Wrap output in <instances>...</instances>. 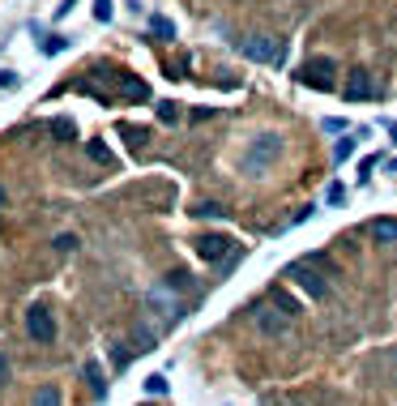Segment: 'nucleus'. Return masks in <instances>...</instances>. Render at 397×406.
<instances>
[{
	"mask_svg": "<svg viewBox=\"0 0 397 406\" xmlns=\"http://www.w3.org/2000/svg\"><path fill=\"white\" fill-rule=\"evenodd\" d=\"M278 155H282V137H278V133H261V137L248 145V155H244V171L261 176V171H265Z\"/></svg>",
	"mask_w": 397,
	"mask_h": 406,
	"instance_id": "obj_1",
	"label": "nucleus"
},
{
	"mask_svg": "<svg viewBox=\"0 0 397 406\" xmlns=\"http://www.w3.org/2000/svg\"><path fill=\"white\" fill-rule=\"evenodd\" d=\"M248 317H252V325L256 329H265L269 338H278V334H291V313L287 308H269V303H252V308H248Z\"/></svg>",
	"mask_w": 397,
	"mask_h": 406,
	"instance_id": "obj_2",
	"label": "nucleus"
},
{
	"mask_svg": "<svg viewBox=\"0 0 397 406\" xmlns=\"http://www.w3.org/2000/svg\"><path fill=\"white\" fill-rule=\"evenodd\" d=\"M240 52L248 56V60H265V65H282V43L278 39H269V34H252V39H244L240 43Z\"/></svg>",
	"mask_w": 397,
	"mask_h": 406,
	"instance_id": "obj_3",
	"label": "nucleus"
},
{
	"mask_svg": "<svg viewBox=\"0 0 397 406\" xmlns=\"http://www.w3.org/2000/svg\"><path fill=\"white\" fill-rule=\"evenodd\" d=\"M333 73H337V69H333L329 56H312V60L299 69V81L312 86V90H333Z\"/></svg>",
	"mask_w": 397,
	"mask_h": 406,
	"instance_id": "obj_4",
	"label": "nucleus"
},
{
	"mask_svg": "<svg viewBox=\"0 0 397 406\" xmlns=\"http://www.w3.org/2000/svg\"><path fill=\"white\" fill-rule=\"evenodd\" d=\"M197 257L201 261H226V257H235V244L226 235H201L197 240Z\"/></svg>",
	"mask_w": 397,
	"mask_h": 406,
	"instance_id": "obj_5",
	"label": "nucleus"
},
{
	"mask_svg": "<svg viewBox=\"0 0 397 406\" xmlns=\"http://www.w3.org/2000/svg\"><path fill=\"white\" fill-rule=\"evenodd\" d=\"M26 329H30L34 342H56V321H51L47 308H30L26 313Z\"/></svg>",
	"mask_w": 397,
	"mask_h": 406,
	"instance_id": "obj_6",
	"label": "nucleus"
},
{
	"mask_svg": "<svg viewBox=\"0 0 397 406\" xmlns=\"http://www.w3.org/2000/svg\"><path fill=\"white\" fill-rule=\"evenodd\" d=\"M351 103H363V98H372L376 94V81H372V73L367 69H355L351 77H346V90H342Z\"/></svg>",
	"mask_w": 397,
	"mask_h": 406,
	"instance_id": "obj_7",
	"label": "nucleus"
},
{
	"mask_svg": "<svg viewBox=\"0 0 397 406\" xmlns=\"http://www.w3.org/2000/svg\"><path fill=\"white\" fill-rule=\"evenodd\" d=\"M291 274H295V282H299V287H304V291H308L312 299H320V295L329 291V282H325V278H320V274H316L312 266H295Z\"/></svg>",
	"mask_w": 397,
	"mask_h": 406,
	"instance_id": "obj_8",
	"label": "nucleus"
},
{
	"mask_svg": "<svg viewBox=\"0 0 397 406\" xmlns=\"http://www.w3.org/2000/svg\"><path fill=\"white\" fill-rule=\"evenodd\" d=\"M150 308H158L162 321H176L180 317V299H167V291H150Z\"/></svg>",
	"mask_w": 397,
	"mask_h": 406,
	"instance_id": "obj_9",
	"label": "nucleus"
},
{
	"mask_svg": "<svg viewBox=\"0 0 397 406\" xmlns=\"http://www.w3.org/2000/svg\"><path fill=\"white\" fill-rule=\"evenodd\" d=\"M120 94H124V98H137V103H141V98H150V86H145L141 77H133V73H120Z\"/></svg>",
	"mask_w": 397,
	"mask_h": 406,
	"instance_id": "obj_10",
	"label": "nucleus"
},
{
	"mask_svg": "<svg viewBox=\"0 0 397 406\" xmlns=\"http://www.w3.org/2000/svg\"><path fill=\"white\" fill-rule=\"evenodd\" d=\"M372 240L376 244H397V218H376L372 223Z\"/></svg>",
	"mask_w": 397,
	"mask_h": 406,
	"instance_id": "obj_11",
	"label": "nucleus"
},
{
	"mask_svg": "<svg viewBox=\"0 0 397 406\" xmlns=\"http://www.w3.org/2000/svg\"><path fill=\"white\" fill-rule=\"evenodd\" d=\"M34 406H60V389H56V385H43V389L34 393Z\"/></svg>",
	"mask_w": 397,
	"mask_h": 406,
	"instance_id": "obj_12",
	"label": "nucleus"
},
{
	"mask_svg": "<svg viewBox=\"0 0 397 406\" xmlns=\"http://www.w3.org/2000/svg\"><path fill=\"white\" fill-rule=\"evenodd\" d=\"M47 129H51L56 137H65V141H73V137H77V129H73V120H65V116H60V120H51Z\"/></svg>",
	"mask_w": 397,
	"mask_h": 406,
	"instance_id": "obj_13",
	"label": "nucleus"
},
{
	"mask_svg": "<svg viewBox=\"0 0 397 406\" xmlns=\"http://www.w3.org/2000/svg\"><path fill=\"white\" fill-rule=\"evenodd\" d=\"M193 214H197V218H226V210L218 206V201H201V206H197Z\"/></svg>",
	"mask_w": 397,
	"mask_h": 406,
	"instance_id": "obj_14",
	"label": "nucleus"
},
{
	"mask_svg": "<svg viewBox=\"0 0 397 406\" xmlns=\"http://www.w3.org/2000/svg\"><path fill=\"white\" fill-rule=\"evenodd\" d=\"M86 381L94 385V393H98V398L107 393V381H103V372H98V364H86Z\"/></svg>",
	"mask_w": 397,
	"mask_h": 406,
	"instance_id": "obj_15",
	"label": "nucleus"
},
{
	"mask_svg": "<svg viewBox=\"0 0 397 406\" xmlns=\"http://www.w3.org/2000/svg\"><path fill=\"white\" fill-rule=\"evenodd\" d=\"M90 159H94V163H107V167L116 163V159H111V150H107L103 141H90Z\"/></svg>",
	"mask_w": 397,
	"mask_h": 406,
	"instance_id": "obj_16",
	"label": "nucleus"
},
{
	"mask_svg": "<svg viewBox=\"0 0 397 406\" xmlns=\"http://www.w3.org/2000/svg\"><path fill=\"white\" fill-rule=\"evenodd\" d=\"M158 120H162V124L180 120V107H176V103H158Z\"/></svg>",
	"mask_w": 397,
	"mask_h": 406,
	"instance_id": "obj_17",
	"label": "nucleus"
},
{
	"mask_svg": "<svg viewBox=\"0 0 397 406\" xmlns=\"http://www.w3.org/2000/svg\"><path fill=\"white\" fill-rule=\"evenodd\" d=\"M351 155H355V141H351V137H346V141H337V150H333V159H337V163H346Z\"/></svg>",
	"mask_w": 397,
	"mask_h": 406,
	"instance_id": "obj_18",
	"label": "nucleus"
},
{
	"mask_svg": "<svg viewBox=\"0 0 397 406\" xmlns=\"http://www.w3.org/2000/svg\"><path fill=\"white\" fill-rule=\"evenodd\" d=\"M150 26H154V34H162V39H176V26H171V22H162V18H154Z\"/></svg>",
	"mask_w": 397,
	"mask_h": 406,
	"instance_id": "obj_19",
	"label": "nucleus"
},
{
	"mask_svg": "<svg viewBox=\"0 0 397 406\" xmlns=\"http://www.w3.org/2000/svg\"><path fill=\"white\" fill-rule=\"evenodd\" d=\"M94 18H98V22L111 18V0H98V5H94Z\"/></svg>",
	"mask_w": 397,
	"mask_h": 406,
	"instance_id": "obj_20",
	"label": "nucleus"
},
{
	"mask_svg": "<svg viewBox=\"0 0 397 406\" xmlns=\"http://www.w3.org/2000/svg\"><path fill=\"white\" fill-rule=\"evenodd\" d=\"M56 248H60V252H73V248H77V235H60V240H56Z\"/></svg>",
	"mask_w": 397,
	"mask_h": 406,
	"instance_id": "obj_21",
	"label": "nucleus"
},
{
	"mask_svg": "<svg viewBox=\"0 0 397 406\" xmlns=\"http://www.w3.org/2000/svg\"><path fill=\"white\" fill-rule=\"evenodd\" d=\"M0 86H18V77L13 73H0Z\"/></svg>",
	"mask_w": 397,
	"mask_h": 406,
	"instance_id": "obj_22",
	"label": "nucleus"
},
{
	"mask_svg": "<svg viewBox=\"0 0 397 406\" xmlns=\"http://www.w3.org/2000/svg\"><path fill=\"white\" fill-rule=\"evenodd\" d=\"M0 210H5V184H0Z\"/></svg>",
	"mask_w": 397,
	"mask_h": 406,
	"instance_id": "obj_23",
	"label": "nucleus"
}]
</instances>
